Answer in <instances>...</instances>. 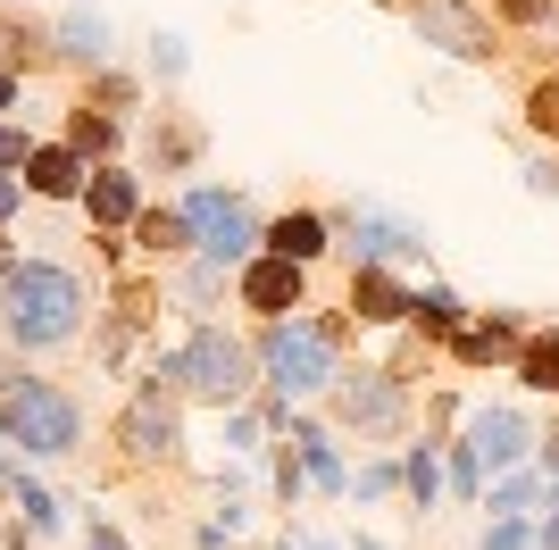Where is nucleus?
<instances>
[{"mask_svg":"<svg viewBox=\"0 0 559 550\" xmlns=\"http://www.w3.org/2000/svg\"><path fill=\"white\" fill-rule=\"evenodd\" d=\"M84 325V284L59 259H17L0 275V334L17 350H59Z\"/></svg>","mask_w":559,"mask_h":550,"instance_id":"1","label":"nucleus"},{"mask_svg":"<svg viewBox=\"0 0 559 550\" xmlns=\"http://www.w3.org/2000/svg\"><path fill=\"white\" fill-rule=\"evenodd\" d=\"M334 343H343V318H284L259 334V375H267V392L276 400H318V392H334Z\"/></svg>","mask_w":559,"mask_h":550,"instance_id":"2","label":"nucleus"},{"mask_svg":"<svg viewBox=\"0 0 559 550\" xmlns=\"http://www.w3.org/2000/svg\"><path fill=\"white\" fill-rule=\"evenodd\" d=\"M151 384H185L192 400H217V409H234V400L259 384V350H251V343H234L226 325H201V334H192L176 359L151 367Z\"/></svg>","mask_w":559,"mask_h":550,"instance_id":"3","label":"nucleus"},{"mask_svg":"<svg viewBox=\"0 0 559 550\" xmlns=\"http://www.w3.org/2000/svg\"><path fill=\"white\" fill-rule=\"evenodd\" d=\"M0 426L34 458H68L75 442H84V409H75L59 384H43V375H9V384H0Z\"/></svg>","mask_w":559,"mask_h":550,"instance_id":"4","label":"nucleus"},{"mask_svg":"<svg viewBox=\"0 0 559 550\" xmlns=\"http://www.w3.org/2000/svg\"><path fill=\"white\" fill-rule=\"evenodd\" d=\"M185 234H192V251H201V267H251L259 259V217L242 192H217V183H201V192H185Z\"/></svg>","mask_w":559,"mask_h":550,"instance_id":"5","label":"nucleus"},{"mask_svg":"<svg viewBox=\"0 0 559 550\" xmlns=\"http://www.w3.org/2000/svg\"><path fill=\"white\" fill-rule=\"evenodd\" d=\"M334 417L350 434H401L409 426V384L393 367H343L334 375Z\"/></svg>","mask_w":559,"mask_h":550,"instance_id":"6","label":"nucleus"},{"mask_svg":"<svg viewBox=\"0 0 559 550\" xmlns=\"http://www.w3.org/2000/svg\"><path fill=\"white\" fill-rule=\"evenodd\" d=\"M343 234H350V251H359V267H401V259H435V234H426L418 217L384 208V201H350V208H343Z\"/></svg>","mask_w":559,"mask_h":550,"instance_id":"7","label":"nucleus"},{"mask_svg":"<svg viewBox=\"0 0 559 550\" xmlns=\"http://www.w3.org/2000/svg\"><path fill=\"white\" fill-rule=\"evenodd\" d=\"M409 25H418V43H435L443 59H460V68H492V59H501L492 17L476 9V0H418Z\"/></svg>","mask_w":559,"mask_h":550,"instance_id":"8","label":"nucleus"},{"mask_svg":"<svg viewBox=\"0 0 559 550\" xmlns=\"http://www.w3.org/2000/svg\"><path fill=\"white\" fill-rule=\"evenodd\" d=\"M460 442L476 451V467H485V476H518V467L535 458L543 434L526 426V409H510V400H485V409H467Z\"/></svg>","mask_w":559,"mask_h":550,"instance_id":"9","label":"nucleus"},{"mask_svg":"<svg viewBox=\"0 0 559 550\" xmlns=\"http://www.w3.org/2000/svg\"><path fill=\"white\" fill-rule=\"evenodd\" d=\"M234 292H242V309H259L267 325H284V318L309 300V267H293V259H276V251H259L251 267L234 275Z\"/></svg>","mask_w":559,"mask_h":550,"instance_id":"10","label":"nucleus"},{"mask_svg":"<svg viewBox=\"0 0 559 550\" xmlns=\"http://www.w3.org/2000/svg\"><path fill=\"white\" fill-rule=\"evenodd\" d=\"M526 334H535V325L518 318V309H476V318L451 334V359H460V367H510Z\"/></svg>","mask_w":559,"mask_h":550,"instance_id":"11","label":"nucleus"},{"mask_svg":"<svg viewBox=\"0 0 559 550\" xmlns=\"http://www.w3.org/2000/svg\"><path fill=\"white\" fill-rule=\"evenodd\" d=\"M334 242V217H318V208H284V217H267V234H259V251L293 259V267H318Z\"/></svg>","mask_w":559,"mask_h":550,"instance_id":"12","label":"nucleus"},{"mask_svg":"<svg viewBox=\"0 0 559 550\" xmlns=\"http://www.w3.org/2000/svg\"><path fill=\"white\" fill-rule=\"evenodd\" d=\"M350 318L359 325H409V284L393 267H350Z\"/></svg>","mask_w":559,"mask_h":550,"instance_id":"13","label":"nucleus"},{"mask_svg":"<svg viewBox=\"0 0 559 550\" xmlns=\"http://www.w3.org/2000/svg\"><path fill=\"white\" fill-rule=\"evenodd\" d=\"M117 434H126V458H167V451H176V409L159 400V384H142V400L126 409Z\"/></svg>","mask_w":559,"mask_h":550,"instance_id":"14","label":"nucleus"},{"mask_svg":"<svg viewBox=\"0 0 559 550\" xmlns=\"http://www.w3.org/2000/svg\"><path fill=\"white\" fill-rule=\"evenodd\" d=\"M84 208H93V226H134L142 183L126 176V167H93V176H84Z\"/></svg>","mask_w":559,"mask_h":550,"instance_id":"15","label":"nucleus"},{"mask_svg":"<svg viewBox=\"0 0 559 550\" xmlns=\"http://www.w3.org/2000/svg\"><path fill=\"white\" fill-rule=\"evenodd\" d=\"M25 192H34V201H68V192H84V159H75L68 142H43V151H34V159H25Z\"/></svg>","mask_w":559,"mask_h":550,"instance_id":"16","label":"nucleus"},{"mask_svg":"<svg viewBox=\"0 0 559 550\" xmlns=\"http://www.w3.org/2000/svg\"><path fill=\"white\" fill-rule=\"evenodd\" d=\"M467 318H476V309H467V300L451 292V284H409V325H418V334L451 343V334H460Z\"/></svg>","mask_w":559,"mask_h":550,"instance_id":"17","label":"nucleus"},{"mask_svg":"<svg viewBox=\"0 0 559 550\" xmlns=\"http://www.w3.org/2000/svg\"><path fill=\"white\" fill-rule=\"evenodd\" d=\"M301 476H309V492H350V467H343V442L326 434V426H301Z\"/></svg>","mask_w":559,"mask_h":550,"instance_id":"18","label":"nucleus"},{"mask_svg":"<svg viewBox=\"0 0 559 550\" xmlns=\"http://www.w3.org/2000/svg\"><path fill=\"white\" fill-rule=\"evenodd\" d=\"M543 492H551V476H543V467H518V476H492L485 483V509H492V517H526V526H535Z\"/></svg>","mask_w":559,"mask_h":550,"instance_id":"19","label":"nucleus"},{"mask_svg":"<svg viewBox=\"0 0 559 550\" xmlns=\"http://www.w3.org/2000/svg\"><path fill=\"white\" fill-rule=\"evenodd\" d=\"M510 375H518V384H526V392H559V325H535V334L518 343Z\"/></svg>","mask_w":559,"mask_h":550,"instance_id":"20","label":"nucleus"},{"mask_svg":"<svg viewBox=\"0 0 559 550\" xmlns=\"http://www.w3.org/2000/svg\"><path fill=\"white\" fill-rule=\"evenodd\" d=\"M401 492L418 509L443 501V451H435V442H409V451H401Z\"/></svg>","mask_w":559,"mask_h":550,"instance_id":"21","label":"nucleus"},{"mask_svg":"<svg viewBox=\"0 0 559 550\" xmlns=\"http://www.w3.org/2000/svg\"><path fill=\"white\" fill-rule=\"evenodd\" d=\"M59 50H68V59H109V17H100V9H68V17H59Z\"/></svg>","mask_w":559,"mask_h":550,"instance_id":"22","label":"nucleus"},{"mask_svg":"<svg viewBox=\"0 0 559 550\" xmlns=\"http://www.w3.org/2000/svg\"><path fill=\"white\" fill-rule=\"evenodd\" d=\"M134 234H142V251H192L185 208H142V217H134Z\"/></svg>","mask_w":559,"mask_h":550,"instance_id":"23","label":"nucleus"},{"mask_svg":"<svg viewBox=\"0 0 559 550\" xmlns=\"http://www.w3.org/2000/svg\"><path fill=\"white\" fill-rule=\"evenodd\" d=\"M443 492L485 501V467H476V451H467V442H443Z\"/></svg>","mask_w":559,"mask_h":550,"instance_id":"24","label":"nucleus"},{"mask_svg":"<svg viewBox=\"0 0 559 550\" xmlns=\"http://www.w3.org/2000/svg\"><path fill=\"white\" fill-rule=\"evenodd\" d=\"M109 142H117V117H93V109H75V125H68V151H75V159L93 167L100 151H109Z\"/></svg>","mask_w":559,"mask_h":550,"instance_id":"25","label":"nucleus"},{"mask_svg":"<svg viewBox=\"0 0 559 550\" xmlns=\"http://www.w3.org/2000/svg\"><path fill=\"white\" fill-rule=\"evenodd\" d=\"M526 125H535L543 142H559V75H535V84H526Z\"/></svg>","mask_w":559,"mask_h":550,"instance_id":"26","label":"nucleus"},{"mask_svg":"<svg viewBox=\"0 0 559 550\" xmlns=\"http://www.w3.org/2000/svg\"><path fill=\"white\" fill-rule=\"evenodd\" d=\"M393 483H401V458H368L350 476V501H393Z\"/></svg>","mask_w":559,"mask_h":550,"instance_id":"27","label":"nucleus"},{"mask_svg":"<svg viewBox=\"0 0 559 550\" xmlns=\"http://www.w3.org/2000/svg\"><path fill=\"white\" fill-rule=\"evenodd\" d=\"M17 509H25V526H34V534H59V501H50L43 483H25V476H17Z\"/></svg>","mask_w":559,"mask_h":550,"instance_id":"28","label":"nucleus"},{"mask_svg":"<svg viewBox=\"0 0 559 550\" xmlns=\"http://www.w3.org/2000/svg\"><path fill=\"white\" fill-rule=\"evenodd\" d=\"M485 550H535V526L526 517H485Z\"/></svg>","mask_w":559,"mask_h":550,"instance_id":"29","label":"nucleus"},{"mask_svg":"<svg viewBox=\"0 0 559 550\" xmlns=\"http://www.w3.org/2000/svg\"><path fill=\"white\" fill-rule=\"evenodd\" d=\"M25 159H34V142L17 125H0V176H25Z\"/></svg>","mask_w":559,"mask_h":550,"instance_id":"30","label":"nucleus"},{"mask_svg":"<svg viewBox=\"0 0 559 550\" xmlns=\"http://www.w3.org/2000/svg\"><path fill=\"white\" fill-rule=\"evenodd\" d=\"M535 550H559V483L543 492V517H535Z\"/></svg>","mask_w":559,"mask_h":550,"instance_id":"31","label":"nucleus"},{"mask_svg":"<svg viewBox=\"0 0 559 550\" xmlns=\"http://www.w3.org/2000/svg\"><path fill=\"white\" fill-rule=\"evenodd\" d=\"M276 492H284V501H301V492H309V476H301V451H284V458H276Z\"/></svg>","mask_w":559,"mask_h":550,"instance_id":"32","label":"nucleus"},{"mask_svg":"<svg viewBox=\"0 0 559 550\" xmlns=\"http://www.w3.org/2000/svg\"><path fill=\"white\" fill-rule=\"evenodd\" d=\"M501 25H551V0H501Z\"/></svg>","mask_w":559,"mask_h":550,"instance_id":"33","label":"nucleus"},{"mask_svg":"<svg viewBox=\"0 0 559 550\" xmlns=\"http://www.w3.org/2000/svg\"><path fill=\"white\" fill-rule=\"evenodd\" d=\"M526 192H543V201H551V192H559V159H551V151H543V159L526 167Z\"/></svg>","mask_w":559,"mask_h":550,"instance_id":"34","label":"nucleus"},{"mask_svg":"<svg viewBox=\"0 0 559 550\" xmlns=\"http://www.w3.org/2000/svg\"><path fill=\"white\" fill-rule=\"evenodd\" d=\"M226 442L234 451H259V417H226Z\"/></svg>","mask_w":559,"mask_h":550,"instance_id":"35","label":"nucleus"},{"mask_svg":"<svg viewBox=\"0 0 559 550\" xmlns=\"http://www.w3.org/2000/svg\"><path fill=\"white\" fill-rule=\"evenodd\" d=\"M535 467H543V476H551V483H559V426H551V434H543V442H535Z\"/></svg>","mask_w":559,"mask_h":550,"instance_id":"36","label":"nucleus"},{"mask_svg":"<svg viewBox=\"0 0 559 550\" xmlns=\"http://www.w3.org/2000/svg\"><path fill=\"white\" fill-rule=\"evenodd\" d=\"M17 201H25V183H17V176H0V226L17 217Z\"/></svg>","mask_w":559,"mask_h":550,"instance_id":"37","label":"nucleus"},{"mask_svg":"<svg viewBox=\"0 0 559 550\" xmlns=\"http://www.w3.org/2000/svg\"><path fill=\"white\" fill-rule=\"evenodd\" d=\"M0 109H17V75L0 68Z\"/></svg>","mask_w":559,"mask_h":550,"instance_id":"38","label":"nucleus"},{"mask_svg":"<svg viewBox=\"0 0 559 550\" xmlns=\"http://www.w3.org/2000/svg\"><path fill=\"white\" fill-rule=\"evenodd\" d=\"M350 550H384V542H376V534H359V542H350Z\"/></svg>","mask_w":559,"mask_h":550,"instance_id":"39","label":"nucleus"},{"mask_svg":"<svg viewBox=\"0 0 559 550\" xmlns=\"http://www.w3.org/2000/svg\"><path fill=\"white\" fill-rule=\"evenodd\" d=\"M9 267H17V259H9V242H0V275H9Z\"/></svg>","mask_w":559,"mask_h":550,"instance_id":"40","label":"nucleus"},{"mask_svg":"<svg viewBox=\"0 0 559 550\" xmlns=\"http://www.w3.org/2000/svg\"><path fill=\"white\" fill-rule=\"evenodd\" d=\"M276 550H309V542H293V534H284V542H276Z\"/></svg>","mask_w":559,"mask_h":550,"instance_id":"41","label":"nucleus"},{"mask_svg":"<svg viewBox=\"0 0 559 550\" xmlns=\"http://www.w3.org/2000/svg\"><path fill=\"white\" fill-rule=\"evenodd\" d=\"M309 550H343V542H309Z\"/></svg>","mask_w":559,"mask_h":550,"instance_id":"42","label":"nucleus"},{"mask_svg":"<svg viewBox=\"0 0 559 550\" xmlns=\"http://www.w3.org/2000/svg\"><path fill=\"white\" fill-rule=\"evenodd\" d=\"M551 75H559V68H551Z\"/></svg>","mask_w":559,"mask_h":550,"instance_id":"43","label":"nucleus"}]
</instances>
